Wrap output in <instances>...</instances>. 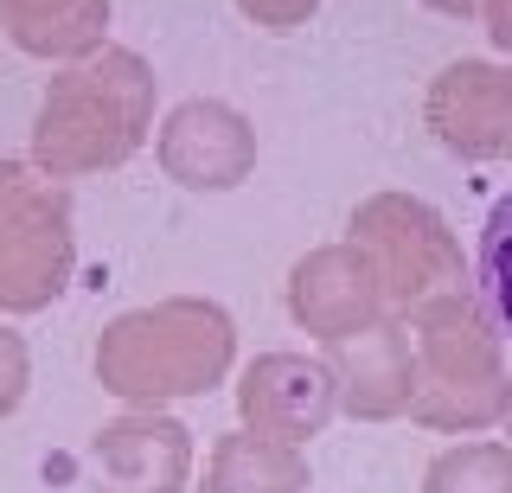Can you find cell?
Instances as JSON below:
<instances>
[{"label": "cell", "instance_id": "obj_12", "mask_svg": "<svg viewBox=\"0 0 512 493\" xmlns=\"http://www.w3.org/2000/svg\"><path fill=\"white\" fill-rule=\"evenodd\" d=\"M0 33L20 45L26 58H77L103 52L109 33V0H0Z\"/></svg>", "mask_w": 512, "mask_h": 493}, {"label": "cell", "instance_id": "obj_5", "mask_svg": "<svg viewBox=\"0 0 512 493\" xmlns=\"http://www.w3.org/2000/svg\"><path fill=\"white\" fill-rule=\"evenodd\" d=\"M346 244L372 263L384 308H423L448 289H461V244L448 231V218L436 205L410 199V193H378L352 212Z\"/></svg>", "mask_w": 512, "mask_h": 493}, {"label": "cell", "instance_id": "obj_8", "mask_svg": "<svg viewBox=\"0 0 512 493\" xmlns=\"http://www.w3.org/2000/svg\"><path fill=\"white\" fill-rule=\"evenodd\" d=\"M340 397H333V372L327 359L314 353H263L244 365L237 378V417L256 436H276V442H308L333 423Z\"/></svg>", "mask_w": 512, "mask_h": 493}, {"label": "cell", "instance_id": "obj_16", "mask_svg": "<svg viewBox=\"0 0 512 493\" xmlns=\"http://www.w3.org/2000/svg\"><path fill=\"white\" fill-rule=\"evenodd\" d=\"M32 385V359H26V340L13 327H0V417L20 410V397Z\"/></svg>", "mask_w": 512, "mask_h": 493}, {"label": "cell", "instance_id": "obj_4", "mask_svg": "<svg viewBox=\"0 0 512 493\" xmlns=\"http://www.w3.org/2000/svg\"><path fill=\"white\" fill-rule=\"evenodd\" d=\"M77 225L64 180L32 161H0V314H39L71 289Z\"/></svg>", "mask_w": 512, "mask_h": 493}, {"label": "cell", "instance_id": "obj_20", "mask_svg": "<svg viewBox=\"0 0 512 493\" xmlns=\"http://www.w3.org/2000/svg\"><path fill=\"white\" fill-rule=\"evenodd\" d=\"M506 423H512V410H506Z\"/></svg>", "mask_w": 512, "mask_h": 493}, {"label": "cell", "instance_id": "obj_10", "mask_svg": "<svg viewBox=\"0 0 512 493\" xmlns=\"http://www.w3.org/2000/svg\"><path fill=\"white\" fill-rule=\"evenodd\" d=\"M288 314H295V327L333 346L384 321V289L352 244H320L288 269Z\"/></svg>", "mask_w": 512, "mask_h": 493}, {"label": "cell", "instance_id": "obj_2", "mask_svg": "<svg viewBox=\"0 0 512 493\" xmlns=\"http://www.w3.org/2000/svg\"><path fill=\"white\" fill-rule=\"evenodd\" d=\"M231 359H237L231 314L199 295H167L154 308H128L96 340L103 391L135 410H160L167 397H199L224 385Z\"/></svg>", "mask_w": 512, "mask_h": 493}, {"label": "cell", "instance_id": "obj_1", "mask_svg": "<svg viewBox=\"0 0 512 493\" xmlns=\"http://www.w3.org/2000/svg\"><path fill=\"white\" fill-rule=\"evenodd\" d=\"M148 129H154L148 58L128 45H103L45 84L39 122H32V167L52 180L109 173L148 141Z\"/></svg>", "mask_w": 512, "mask_h": 493}, {"label": "cell", "instance_id": "obj_15", "mask_svg": "<svg viewBox=\"0 0 512 493\" xmlns=\"http://www.w3.org/2000/svg\"><path fill=\"white\" fill-rule=\"evenodd\" d=\"M480 308H487V321L512 333V193L487 212V225H480Z\"/></svg>", "mask_w": 512, "mask_h": 493}, {"label": "cell", "instance_id": "obj_7", "mask_svg": "<svg viewBox=\"0 0 512 493\" xmlns=\"http://www.w3.org/2000/svg\"><path fill=\"white\" fill-rule=\"evenodd\" d=\"M154 154H160V167H167V180L192 186V193H231L256 167V129L231 103L192 97L160 122Z\"/></svg>", "mask_w": 512, "mask_h": 493}, {"label": "cell", "instance_id": "obj_17", "mask_svg": "<svg viewBox=\"0 0 512 493\" xmlns=\"http://www.w3.org/2000/svg\"><path fill=\"white\" fill-rule=\"evenodd\" d=\"M237 7H244V20L269 26V33H295V26H308V20H314L320 0H237Z\"/></svg>", "mask_w": 512, "mask_h": 493}, {"label": "cell", "instance_id": "obj_18", "mask_svg": "<svg viewBox=\"0 0 512 493\" xmlns=\"http://www.w3.org/2000/svg\"><path fill=\"white\" fill-rule=\"evenodd\" d=\"M480 13H487V33L500 52H512V0H480Z\"/></svg>", "mask_w": 512, "mask_h": 493}, {"label": "cell", "instance_id": "obj_9", "mask_svg": "<svg viewBox=\"0 0 512 493\" xmlns=\"http://www.w3.org/2000/svg\"><path fill=\"white\" fill-rule=\"evenodd\" d=\"M96 493H186L192 481V429L167 410H128L90 442Z\"/></svg>", "mask_w": 512, "mask_h": 493}, {"label": "cell", "instance_id": "obj_13", "mask_svg": "<svg viewBox=\"0 0 512 493\" xmlns=\"http://www.w3.org/2000/svg\"><path fill=\"white\" fill-rule=\"evenodd\" d=\"M301 487H308V455L295 442L256 436V429L218 436L212 461H205V493H301Z\"/></svg>", "mask_w": 512, "mask_h": 493}, {"label": "cell", "instance_id": "obj_19", "mask_svg": "<svg viewBox=\"0 0 512 493\" xmlns=\"http://www.w3.org/2000/svg\"><path fill=\"white\" fill-rule=\"evenodd\" d=\"M423 7H436V13H461V20H468V13H480V0H423Z\"/></svg>", "mask_w": 512, "mask_h": 493}, {"label": "cell", "instance_id": "obj_14", "mask_svg": "<svg viewBox=\"0 0 512 493\" xmlns=\"http://www.w3.org/2000/svg\"><path fill=\"white\" fill-rule=\"evenodd\" d=\"M423 493H512V442H461L423 474Z\"/></svg>", "mask_w": 512, "mask_h": 493}, {"label": "cell", "instance_id": "obj_3", "mask_svg": "<svg viewBox=\"0 0 512 493\" xmlns=\"http://www.w3.org/2000/svg\"><path fill=\"white\" fill-rule=\"evenodd\" d=\"M410 417L423 429H493L512 410L500 327L468 289L410 308Z\"/></svg>", "mask_w": 512, "mask_h": 493}, {"label": "cell", "instance_id": "obj_6", "mask_svg": "<svg viewBox=\"0 0 512 493\" xmlns=\"http://www.w3.org/2000/svg\"><path fill=\"white\" fill-rule=\"evenodd\" d=\"M423 122L461 161H512V65H448L423 97Z\"/></svg>", "mask_w": 512, "mask_h": 493}, {"label": "cell", "instance_id": "obj_11", "mask_svg": "<svg viewBox=\"0 0 512 493\" xmlns=\"http://www.w3.org/2000/svg\"><path fill=\"white\" fill-rule=\"evenodd\" d=\"M320 359L333 372V397H340L346 417L384 423V417H404L410 410V333H404V321H372L352 340H333Z\"/></svg>", "mask_w": 512, "mask_h": 493}]
</instances>
